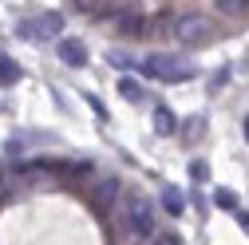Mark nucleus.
I'll return each mask as SVG.
<instances>
[{
  "label": "nucleus",
  "mask_w": 249,
  "mask_h": 245,
  "mask_svg": "<svg viewBox=\"0 0 249 245\" xmlns=\"http://www.w3.org/2000/svg\"><path fill=\"white\" fill-rule=\"evenodd\" d=\"M119 222L131 229L135 241H150L154 233H159L154 206H150V198H142V194H127V202H123V210H119Z\"/></svg>",
  "instance_id": "f257e3e1"
},
{
  "label": "nucleus",
  "mask_w": 249,
  "mask_h": 245,
  "mask_svg": "<svg viewBox=\"0 0 249 245\" xmlns=\"http://www.w3.org/2000/svg\"><path fill=\"white\" fill-rule=\"evenodd\" d=\"M139 71L150 75V79H162V83H186V79H194V68L190 64H182V59H174V55H162V52L146 55L142 64H139Z\"/></svg>",
  "instance_id": "f03ea898"
},
{
  "label": "nucleus",
  "mask_w": 249,
  "mask_h": 245,
  "mask_svg": "<svg viewBox=\"0 0 249 245\" xmlns=\"http://www.w3.org/2000/svg\"><path fill=\"white\" fill-rule=\"evenodd\" d=\"M174 40L178 44H186V48H194V44H202L206 36H210V16H202V12H182V16H174Z\"/></svg>",
  "instance_id": "7ed1b4c3"
},
{
  "label": "nucleus",
  "mask_w": 249,
  "mask_h": 245,
  "mask_svg": "<svg viewBox=\"0 0 249 245\" xmlns=\"http://www.w3.org/2000/svg\"><path fill=\"white\" fill-rule=\"evenodd\" d=\"M20 32H24L28 40H55L59 32H64V16H59V12H44V16H36V20L20 24Z\"/></svg>",
  "instance_id": "20e7f679"
},
{
  "label": "nucleus",
  "mask_w": 249,
  "mask_h": 245,
  "mask_svg": "<svg viewBox=\"0 0 249 245\" xmlns=\"http://www.w3.org/2000/svg\"><path fill=\"white\" fill-rule=\"evenodd\" d=\"M111 24H115L119 36H146V16L139 8H131V4H119V12L111 16Z\"/></svg>",
  "instance_id": "39448f33"
},
{
  "label": "nucleus",
  "mask_w": 249,
  "mask_h": 245,
  "mask_svg": "<svg viewBox=\"0 0 249 245\" xmlns=\"http://www.w3.org/2000/svg\"><path fill=\"white\" fill-rule=\"evenodd\" d=\"M59 59L68 68H87V48L79 40H59Z\"/></svg>",
  "instance_id": "423d86ee"
},
{
  "label": "nucleus",
  "mask_w": 249,
  "mask_h": 245,
  "mask_svg": "<svg viewBox=\"0 0 249 245\" xmlns=\"http://www.w3.org/2000/svg\"><path fill=\"white\" fill-rule=\"evenodd\" d=\"M115 202H119V178L99 182V190H95V206H99V210H115Z\"/></svg>",
  "instance_id": "0eeeda50"
},
{
  "label": "nucleus",
  "mask_w": 249,
  "mask_h": 245,
  "mask_svg": "<svg viewBox=\"0 0 249 245\" xmlns=\"http://www.w3.org/2000/svg\"><path fill=\"white\" fill-rule=\"evenodd\" d=\"M162 206L170 210V218H182V213H186V198H182V190H178V186H162Z\"/></svg>",
  "instance_id": "6e6552de"
},
{
  "label": "nucleus",
  "mask_w": 249,
  "mask_h": 245,
  "mask_svg": "<svg viewBox=\"0 0 249 245\" xmlns=\"http://www.w3.org/2000/svg\"><path fill=\"white\" fill-rule=\"evenodd\" d=\"M154 131L159 135H174L178 131V119H174L170 107H154Z\"/></svg>",
  "instance_id": "1a4fd4ad"
},
{
  "label": "nucleus",
  "mask_w": 249,
  "mask_h": 245,
  "mask_svg": "<svg viewBox=\"0 0 249 245\" xmlns=\"http://www.w3.org/2000/svg\"><path fill=\"white\" fill-rule=\"evenodd\" d=\"M174 28V12H159V16H146V36H162Z\"/></svg>",
  "instance_id": "9d476101"
},
{
  "label": "nucleus",
  "mask_w": 249,
  "mask_h": 245,
  "mask_svg": "<svg viewBox=\"0 0 249 245\" xmlns=\"http://www.w3.org/2000/svg\"><path fill=\"white\" fill-rule=\"evenodd\" d=\"M107 64L119 68V71H131V68H139V59H135L131 52H123V48H111V52H107Z\"/></svg>",
  "instance_id": "9b49d317"
},
{
  "label": "nucleus",
  "mask_w": 249,
  "mask_h": 245,
  "mask_svg": "<svg viewBox=\"0 0 249 245\" xmlns=\"http://www.w3.org/2000/svg\"><path fill=\"white\" fill-rule=\"evenodd\" d=\"M213 8L222 16H245L249 12V0H213Z\"/></svg>",
  "instance_id": "f8f14e48"
},
{
  "label": "nucleus",
  "mask_w": 249,
  "mask_h": 245,
  "mask_svg": "<svg viewBox=\"0 0 249 245\" xmlns=\"http://www.w3.org/2000/svg\"><path fill=\"white\" fill-rule=\"evenodd\" d=\"M12 83H20V68L8 55H0V87H12Z\"/></svg>",
  "instance_id": "ddd939ff"
},
{
  "label": "nucleus",
  "mask_w": 249,
  "mask_h": 245,
  "mask_svg": "<svg viewBox=\"0 0 249 245\" xmlns=\"http://www.w3.org/2000/svg\"><path fill=\"white\" fill-rule=\"evenodd\" d=\"M119 95L135 103V99H142V95H146V91H142V87H139L135 79H119Z\"/></svg>",
  "instance_id": "4468645a"
},
{
  "label": "nucleus",
  "mask_w": 249,
  "mask_h": 245,
  "mask_svg": "<svg viewBox=\"0 0 249 245\" xmlns=\"http://www.w3.org/2000/svg\"><path fill=\"white\" fill-rule=\"evenodd\" d=\"M190 178H194V182H206V178H210V166H206L202 158H194V162H190Z\"/></svg>",
  "instance_id": "2eb2a0df"
},
{
  "label": "nucleus",
  "mask_w": 249,
  "mask_h": 245,
  "mask_svg": "<svg viewBox=\"0 0 249 245\" xmlns=\"http://www.w3.org/2000/svg\"><path fill=\"white\" fill-rule=\"evenodd\" d=\"M213 202L222 206V210H237V198H233L230 190H217V194H213Z\"/></svg>",
  "instance_id": "dca6fc26"
},
{
  "label": "nucleus",
  "mask_w": 249,
  "mask_h": 245,
  "mask_svg": "<svg viewBox=\"0 0 249 245\" xmlns=\"http://www.w3.org/2000/svg\"><path fill=\"white\" fill-rule=\"evenodd\" d=\"M150 245H182V237H178V233H154Z\"/></svg>",
  "instance_id": "f3484780"
},
{
  "label": "nucleus",
  "mask_w": 249,
  "mask_h": 245,
  "mask_svg": "<svg viewBox=\"0 0 249 245\" xmlns=\"http://www.w3.org/2000/svg\"><path fill=\"white\" fill-rule=\"evenodd\" d=\"M241 229H245V233H249V213H241Z\"/></svg>",
  "instance_id": "a211bd4d"
},
{
  "label": "nucleus",
  "mask_w": 249,
  "mask_h": 245,
  "mask_svg": "<svg viewBox=\"0 0 249 245\" xmlns=\"http://www.w3.org/2000/svg\"><path fill=\"white\" fill-rule=\"evenodd\" d=\"M245 142H249V119H245Z\"/></svg>",
  "instance_id": "6ab92c4d"
}]
</instances>
